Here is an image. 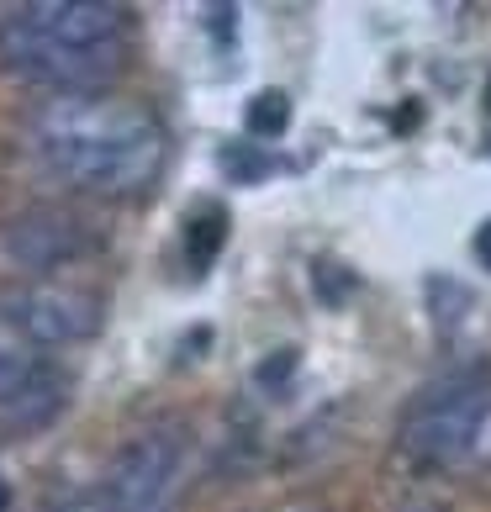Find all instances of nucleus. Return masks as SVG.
I'll return each mask as SVG.
<instances>
[{
  "instance_id": "9b49d317",
  "label": "nucleus",
  "mask_w": 491,
  "mask_h": 512,
  "mask_svg": "<svg viewBox=\"0 0 491 512\" xmlns=\"http://www.w3.org/2000/svg\"><path fill=\"white\" fill-rule=\"evenodd\" d=\"M291 370H296V349H280V359H270V365L259 370V381H286Z\"/></svg>"
},
{
  "instance_id": "6e6552de",
  "label": "nucleus",
  "mask_w": 491,
  "mask_h": 512,
  "mask_svg": "<svg viewBox=\"0 0 491 512\" xmlns=\"http://www.w3.org/2000/svg\"><path fill=\"white\" fill-rule=\"evenodd\" d=\"M228 243V212L222 206H206V212H196L191 222H185V259H191V270H212L217 249Z\"/></svg>"
},
{
  "instance_id": "4468645a",
  "label": "nucleus",
  "mask_w": 491,
  "mask_h": 512,
  "mask_svg": "<svg viewBox=\"0 0 491 512\" xmlns=\"http://www.w3.org/2000/svg\"><path fill=\"white\" fill-rule=\"evenodd\" d=\"M275 512H328V507H317V502H286V507H275Z\"/></svg>"
},
{
  "instance_id": "dca6fc26",
  "label": "nucleus",
  "mask_w": 491,
  "mask_h": 512,
  "mask_svg": "<svg viewBox=\"0 0 491 512\" xmlns=\"http://www.w3.org/2000/svg\"><path fill=\"white\" fill-rule=\"evenodd\" d=\"M486 111H491V80H486Z\"/></svg>"
},
{
  "instance_id": "39448f33",
  "label": "nucleus",
  "mask_w": 491,
  "mask_h": 512,
  "mask_svg": "<svg viewBox=\"0 0 491 512\" xmlns=\"http://www.w3.org/2000/svg\"><path fill=\"white\" fill-rule=\"evenodd\" d=\"M0 322L27 344L64 349L101 333L106 301L85 286H64V280H16L0 291Z\"/></svg>"
},
{
  "instance_id": "f8f14e48",
  "label": "nucleus",
  "mask_w": 491,
  "mask_h": 512,
  "mask_svg": "<svg viewBox=\"0 0 491 512\" xmlns=\"http://www.w3.org/2000/svg\"><path fill=\"white\" fill-rule=\"evenodd\" d=\"M22 365H27V359H22V354H11V349H0V386H6V381H11V375H16V370H22Z\"/></svg>"
},
{
  "instance_id": "f257e3e1",
  "label": "nucleus",
  "mask_w": 491,
  "mask_h": 512,
  "mask_svg": "<svg viewBox=\"0 0 491 512\" xmlns=\"http://www.w3.org/2000/svg\"><path fill=\"white\" fill-rule=\"evenodd\" d=\"M32 154L74 191L132 201L154 191V180L164 175L169 132L143 101L80 90V96H53L32 111Z\"/></svg>"
},
{
  "instance_id": "7ed1b4c3",
  "label": "nucleus",
  "mask_w": 491,
  "mask_h": 512,
  "mask_svg": "<svg viewBox=\"0 0 491 512\" xmlns=\"http://www.w3.org/2000/svg\"><path fill=\"white\" fill-rule=\"evenodd\" d=\"M491 428V375H455L423 391L396 428V454L418 470H449L481 449Z\"/></svg>"
},
{
  "instance_id": "ddd939ff",
  "label": "nucleus",
  "mask_w": 491,
  "mask_h": 512,
  "mask_svg": "<svg viewBox=\"0 0 491 512\" xmlns=\"http://www.w3.org/2000/svg\"><path fill=\"white\" fill-rule=\"evenodd\" d=\"M476 259L491 270V222H481V233H476Z\"/></svg>"
},
{
  "instance_id": "f03ea898",
  "label": "nucleus",
  "mask_w": 491,
  "mask_h": 512,
  "mask_svg": "<svg viewBox=\"0 0 491 512\" xmlns=\"http://www.w3.org/2000/svg\"><path fill=\"white\" fill-rule=\"evenodd\" d=\"M132 11L111 0H27L0 16V64L53 96L106 90L127 69Z\"/></svg>"
},
{
  "instance_id": "2eb2a0df",
  "label": "nucleus",
  "mask_w": 491,
  "mask_h": 512,
  "mask_svg": "<svg viewBox=\"0 0 491 512\" xmlns=\"http://www.w3.org/2000/svg\"><path fill=\"white\" fill-rule=\"evenodd\" d=\"M0 512H11V481L0 476Z\"/></svg>"
},
{
  "instance_id": "0eeeda50",
  "label": "nucleus",
  "mask_w": 491,
  "mask_h": 512,
  "mask_svg": "<svg viewBox=\"0 0 491 512\" xmlns=\"http://www.w3.org/2000/svg\"><path fill=\"white\" fill-rule=\"evenodd\" d=\"M69 407V381L43 359H27L22 370L0 386V428L6 433H37Z\"/></svg>"
},
{
  "instance_id": "1a4fd4ad",
  "label": "nucleus",
  "mask_w": 491,
  "mask_h": 512,
  "mask_svg": "<svg viewBox=\"0 0 491 512\" xmlns=\"http://www.w3.org/2000/svg\"><path fill=\"white\" fill-rule=\"evenodd\" d=\"M243 127H249L254 138H280V132L291 127V101L280 96V90H259V96L249 101V117H243Z\"/></svg>"
},
{
  "instance_id": "423d86ee",
  "label": "nucleus",
  "mask_w": 491,
  "mask_h": 512,
  "mask_svg": "<svg viewBox=\"0 0 491 512\" xmlns=\"http://www.w3.org/2000/svg\"><path fill=\"white\" fill-rule=\"evenodd\" d=\"M0 249L22 270H64V264H80L96 254L101 238L85 217L59 212V206H32V212L0 227Z\"/></svg>"
},
{
  "instance_id": "20e7f679",
  "label": "nucleus",
  "mask_w": 491,
  "mask_h": 512,
  "mask_svg": "<svg viewBox=\"0 0 491 512\" xmlns=\"http://www.w3.org/2000/svg\"><path fill=\"white\" fill-rule=\"evenodd\" d=\"M185 470V439L175 423H154L117 449V460L106 465L101 486L74 507V512H175Z\"/></svg>"
},
{
  "instance_id": "9d476101",
  "label": "nucleus",
  "mask_w": 491,
  "mask_h": 512,
  "mask_svg": "<svg viewBox=\"0 0 491 512\" xmlns=\"http://www.w3.org/2000/svg\"><path fill=\"white\" fill-rule=\"evenodd\" d=\"M386 512H455L449 502H439L433 491H407V497H396Z\"/></svg>"
}]
</instances>
